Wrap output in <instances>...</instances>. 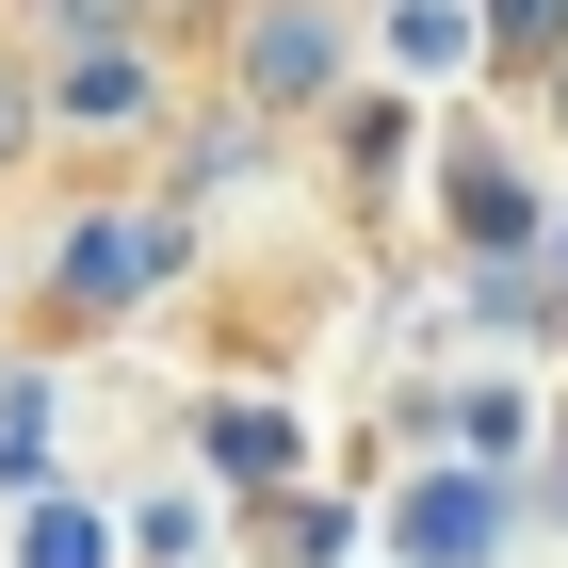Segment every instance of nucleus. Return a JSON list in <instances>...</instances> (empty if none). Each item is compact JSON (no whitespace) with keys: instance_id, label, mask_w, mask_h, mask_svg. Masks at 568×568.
I'll return each instance as SVG.
<instances>
[{"instance_id":"8","label":"nucleus","mask_w":568,"mask_h":568,"mask_svg":"<svg viewBox=\"0 0 568 568\" xmlns=\"http://www.w3.org/2000/svg\"><path fill=\"white\" fill-rule=\"evenodd\" d=\"M212 471H244L276 504V487H293V406H212Z\"/></svg>"},{"instance_id":"9","label":"nucleus","mask_w":568,"mask_h":568,"mask_svg":"<svg viewBox=\"0 0 568 568\" xmlns=\"http://www.w3.org/2000/svg\"><path fill=\"white\" fill-rule=\"evenodd\" d=\"M471 49H487L471 0H390V65H423V82H438V65H471Z\"/></svg>"},{"instance_id":"3","label":"nucleus","mask_w":568,"mask_h":568,"mask_svg":"<svg viewBox=\"0 0 568 568\" xmlns=\"http://www.w3.org/2000/svg\"><path fill=\"white\" fill-rule=\"evenodd\" d=\"M131 146V131H163V33H131V49H65L49 65V146Z\"/></svg>"},{"instance_id":"11","label":"nucleus","mask_w":568,"mask_h":568,"mask_svg":"<svg viewBox=\"0 0 568 568\" xmlns=\"http://www.w3.org/2000/svg\"><path fill=\"white\" fill-rule=\"evenodd\" d=\"M471 17H487L504 49H568V0H471Z\"/></svg>"},{"instance_id":"1","label":"nucleus","mask_w":568,"mask_h":568,"mask_svg":"<svg viewBox=\"0 0 568 568\" xmlns=\"http://www.w3.org/2000/svg\"><path fill=\"white\" fill-rule=\"evenodd\" d=\"M212 82H227V114H261V131L342 114V82H357V0H244V17L212 33Z\"/></svg>"},{"instance_id":"13","label":"nucleus","mask_w":568,"mask_h":568,"mask_svg":"<svg viewBox=\"0 0 568 568\" xmlns=\"http://www.w3.org/2000/svg\"><path fill=\"white\" fill-rule=\"evenodd\" d=\"M195 17H212V33H227V17H244V0H163V33H195Z\"/></svg>"},{"instance_id":"2","label":"nucleus","mask_w":568,"mask_h":568,"mask_svg":"<svg viewBox=\"0 0 568 568\" xmlns=\"http://www.w3.org/2000/svg\"><path fill=\"white\" fill-rule=\"evenodd\" d=\"M179 261H195V227H179V212H146V195H98V212H65V244L33 261V308H65V325H114V308H146Z\"/></svg>"},{"instance_id":"10","label":"nucleus","mask_w":568,"mask_h":568,"mask_svg":"<svg viewBox=\"0 0 568 568\" xmlns=\"http://www.w3.org/2000/svg\"><path fill=\"white\" fill-rule=\"evenodd\" d=\"M17 568H114V520H98V504H65V487H49L33 520H17Z\"/></svg>"},{"instance_id":"5","label":"nucleus","mask_w":568,"mask_h":568,"mask_svg":"<svg viewBox=\"0 0 568 568\" xmlns=\"http://www.w3.org/2000/svg\"><path fill=\"white\" fill-rule=\"evenodd\" d=\"M438 195H455V244H471V261H520V244H536V195H520V163H504V146H455V179H438Z\"/></svg>"},{"instance_id":"12","label":"nucleus","mask_w":568,"mask_h":568,"mask_svg":"<svg viewBox=\"0 0 568 568\" xmlns=\"http://www.w3.org/2000/svg\"><path fill=\"white\" fill-rule=\"evenodd\" d=\"M17 308H33V276H17V261H0V374H17Z\"/></svg>"},{"instance_id":"6","label":"nucleus","mask_w":568,"mask_h":568,"mask_svg":"<svg viewBox=\"0 0 568 568\" xmlns=\"http://www.w3.org/2000/svg\"><path fill=\"white\" fill-rule=\"evenodd\" d=\"M33 17V65H65V49H131V33H163V0H17Z\"/></svg>"},{"instance_id":"14","label":"nucleus","mask_w":568,"mask_h":568,"mask_svg":"<svg viewBox=\"0 0 568 568\" xmlns=\"http://www.w3.org/2000/svg\"><path fill=\"white\" fill-rule=\"evenodd\" d=\"M552 114H568V49H552Z\"/></svg>"},{"instance_id":"15","label":"nucleus","mask_w":568,"mask_h":568,"mask_svg":"<svg viewBox=\"0 0 568 568\" xmlns=\"http://www.w3.org/2000/svg\"><path fill=\"white\" fill-rule=\"evenodd\" d=\"M552 227H568V212H552ZM552 261H568V244H552Z\"/></svg>"},{"instance_id":"7","label":"nucleus","mask_w":568,"mask_h":568,"mask_svg":"<svg viewBox=\"0 0 568 568\" xmlns=\"http://www.w3.org/2000/svg\"><path fill=\"white\" fill-rule=\"evenodd\" d=\"M49 163V65H33V33H0V179H33Z\"/></svg>"},{"instance_id":"4","label":"nucleus","mask_w":568,"mask_h":568,"mask_svg":"<svg viewBox=\"0 0 568 568\" xmlns=\"http://www.w3.org/2000/svg\"><path fill=\"white\" fill-rule=\"evenodd\" d=\"M390 536H406L423 568H487V552H504V487H487V471H423V487L390 504Z\"/></svg>"}]
</instances>
